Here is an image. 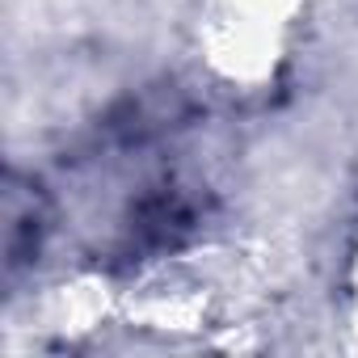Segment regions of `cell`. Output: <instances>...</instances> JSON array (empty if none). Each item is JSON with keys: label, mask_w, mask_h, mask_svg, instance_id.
Segmentation results:
<instances>
[{"label": "cell", "mask_w": 358, "mask_h": 358, "mask_svg": "<svg viewBox=\"0 0 358 358\" xmlns=\"http://www.w3.org/2000/svg\"><path fill=\"white\" fill-rule=\"evenodd\" d=\"M312 0H190L186 55L207 93L232 106L270 101L303 51Z\"/></svg>", "instance_id": "cell-1"}, {"label": "cell", "mask_w": 358, "mask_h": 358, "mask_svg": "<svg viewBox=\"0 0 358 358\" xmlns=\"http://www.w3.org/2000/svg\"><path fill=\"white\" fill-rule=\"evenodd\" d=\"M333 299H337V324L345 333V345L358 354V232L341 249L337 278H333Z\"/></svg>", "instance_id": "cell-2"}]
</instances>
